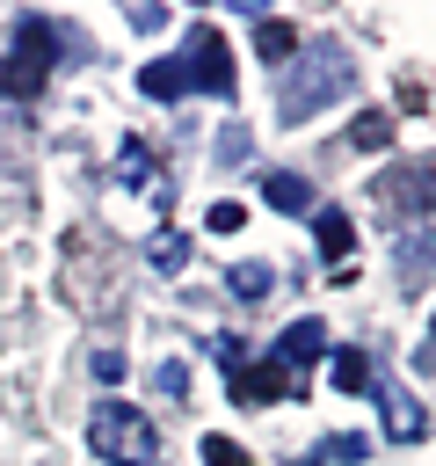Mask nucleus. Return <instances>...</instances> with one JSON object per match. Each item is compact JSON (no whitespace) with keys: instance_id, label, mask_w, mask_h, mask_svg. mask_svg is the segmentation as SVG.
<instances>
[{"instance_id":"obj_14","label":"nucleus","mask_w":436,"mask_h":466,"mask_svg":"<svg viewBox=\"0 0 436 466\" xmlns=\"http://www.w3.org/2000/svg\"><path fill=\"white\" fill-rule=\"evenodd\" d=\"M349 146H356V153H385V146H392V116H385V109H371V116L349 131Z\"/></svg>"},{"instance_id":"obj_6","label":"nucleus","mask_w":436,"mask_h":466,"mask_svg":"<svg viewBox=\"0 0 436 466\" xmlns=\"http://www.w3.org/2000/svg\"><path fill=\"white\" fill-rule=\"evenodd\" d=\"M320 350H327V328H320V320H291V328L276 335L269 364H283V371H305V364H312Z\"/></svg>"},{"instance_id":"obj_22","label":"nucleus","mask_w":436,"mask_h":466,"mask_svg":"<svg viewBox=\"0 0 436 466\" xmlns=\"http://www.w3.org/2000/svg\"><path fill=\"white\" fill-rule=\"evenodd\" d=\"M94 379H124V350H94Z\"/></svg>"},{"instance_id":"obj_18","label":"nucleus","mask_w":436,"mask_h":466,"mask_svg":"<svg viewBox=\"0 0 436 466\" xmlns=\"http://www.w3.org/2000/svg\"><path fill=\"white\" fill-rule=\"evenodd\" d=\"M124 182H153V153L138 138H124Z\"/></svg>"},{"instance_id":"obj_4","label":"nucleus","mask_w":436,"mask_h":466,"mask_svg":"<svg viewBox=\"0 0 436 466\" xmlns=\"http://www.w3.org/2000/svg\"><path fill=\"white\" fill-rule=\"evenodd\" d=\"M182 80H189V95L203 87V95H225V102H233V51H225V36H218L211 22L189 29V44H182Z\"/></svg>"},{"instance_id":"obj_12","label":"nucleus","mask_w":436,"mask_h":466,"mask_svg":"<svg viewBox=\"0 0 436 466\" xmlns=\"http://www.w3.org/2000/svg\"><path fill=\"white\" fill-rule=\"evenodd\" d=\"M225 291H233V299H247V306H262V299L276 291V269H269V262H233Z\"/></svg>"},{"instance_id":"obj_21","label":"nucleus","mask_w":436,"mask_h":466,"mask_svg":"<svg viewBox=\"0 0 436 466\" xmlns=\"http://www.w3.org/2000/svg\"><path fill=\"white\" fill-rule=\"evenodd\" d=\"M203 459H211V466H247V451L225 444V437H203Z\"/></svg>"},{"instance_id":"obj_19","label":"nucleus","mask_w":436,"mask_h":466,"mask_svg":"<svg viewBox=\"0 0 436 466\" xmlns=\"http://www.w3.org/2000/svg\"><path fill=\"white\" fill-rule=\"evenodd\" d=\"M240 226H247V204H240V197L211 204V233H240Z\"/></svg>"},{"instance_id":"obj_10","label":"nucleus","mask_w":436,"mask_h":466,"mask_svg":"<svg viewBox=\"0 0 436 466\" xmlns=\"http://www.w3.org/2000/svg\"><path fill=\"white\" fill-rule=\"evenodd\" d=\"M138 87H145L153 102H182V95H189V80H182V58H153V66L138 73Z\"/></svg>"},{"instance_id":"obj_7","label":"nucleus","mask_w":436,"mask_h":466,"mask_svg":"<svg viewBox=\"0 0 436 466\" xmlns=\"http://www.w3.org/2000/svg\"><path fill=\"white\" fill-rule=\"evenodd\" d=\"M312 240H320V255L334 262V277H349V240H356V233H349V211L320 204V211H312Z\"/></svg>"},{"instance_id":"obj_5","label":"nucleus","mask_w":436,"mask_h":466,"mask_svg":"<svg viewBox=\"0 0 436 466\" xmlns=\"http://www.w3.org/2000/svg\"><path fill=\"white\" fill-rule=\"evenodd\" d=\"M283 393H298V371H283V364H240L233 371V400H247V408H269Z\"/></svg>"},{"instance_id":"obj_2","label":"nucleus","mask_w":436,"mask_h":466,"mask_svg":"<svg viewBox=\"0 0 436 466\" xmlns=\"http://www.w3.org/2000/svg\"><path fill=\"white\" fill-rule=\"evenodd\" d=\"M87 451H94L102 466H160V430H153L138 408L102 400V408L87 415Z\"/></svg>"},{"instance_id":"obj_23","label":"nucleus","mask_w":436,"mask_h":466,"mask_svg":"<svg viewBox=\"0 0 436 466\" xmlns=\"http://www.w3.org/2000/svg\"><path fill=\"white\" fill-rule=\"evenodd\" d=\"M240 153H247V131H240V124H233V131H225V138H218V160H240Z\"/></svg>"},{"instance_id":"obj_9","label":"nucleus","mask_w":436,"mask_h":466,"mask_svg":"<svg viewBox=\"0 0 436 466\" xmlns=\"http://www.w3.org/2000/svg\"><path fill=\"white\" fill-rule=\"evenodd\" d=\"M262 197H269L276 211H312V182H305V175H291V167L262 175Z\"/></svg>"},{"instance_id":"obj_11","label":"nucleus","mask_w":436,"mask_h":466,"mask_svg":"<svg viewBox=\"0 0 436 466\" xmlns=\"http://www.w3.org/2000/svg\"><path fill=\"white\" fill-rule=\"evenodd\" d=\"M189 248H196V240H189L182 226H160L145 255H153V269H160V277H174V269H189Z\"/></svg>"},{"instance_id":"obj_3","label":"nucleus","mask_w":436,"mask_h":466,"mask_svg":"<svg viewBox=\"0 0 436 466\" xmlns=\"http://www.w3.org/2000/svg\"><path fill=\"white\" fill-rule=\"evenodd\" d=\"M51 58H58V29L44 15H22L15 22V51L0 66V95H36L51 80Z\"/></svg>"},{"instance_id":"obj_8","label":"nucleus","mask_w":436,"mask_h":466,"mask_svg":"<svg viewBox=\"0 0 436 466\" xmlns=\"http://www.w3.org/2000/svg\"><path fill=\"white\" fill-rule=\"evenodd\" d=\"M385 430H392L400 444H421V437H429V415H421V400H414V393H385Z\"/></svg>"},{"instance_id":"obj_20","label":"nucleus","mask_w":436,"mask_h":466,"mask_svg":"<svg viewBox=\"0 0 436 466\" xmlns=\"http://www.w3.org/2000/svg\"><path fill=\"white\" fill-rule=\"evenodd\" d=\"M153 386H160V393H174V400H182V393H189V371H182V364H174V357H167V364H160V371H153Z\"/></svg>"},{"instance_id":"obj_17","label":"nucleus","mask_w":436,"mask_h":466,"mask_svg":"<svg viewBox=\"0 0 436 466\" xmlns=\"http://www.w3.org/2000/svg\"><path fill=\"white\" fill-rule=\"evenodd\" d=\"M211 357H218V364H225V379H233V371H240V364H254V350H247V342H240V335H218V342H211Z\"/></svg>"},{"instance_id":"obj_13","label":"nucleus","mask_w":436,"mask_h":466,"mask_svg":"<svg viewBox=\"0 0 436 466\" xmlns=\"http://www.w3.org/2000/svg\"><path fill=\"white\" fill-rule=\"evenodd\" d=\"M254 51L262 58H283V51H298V29L276 22V15H254Z\"/></svg>"},{"instance_id":"obj_1","label":"nucleus","mask_w":436,"mask_h":466,"mask_svg":"<svg viewBox=\"0 0 436 466\" xmlns=\"http://www.w3.org/2000/svg\"><path fill=\"white\" fill-rule=\"evenodd\" d=\"M349 80H356V58H349L342 44H312V51H298L291 73H283V87H276L283 124H305L312 109H327L334 95H349Z\"/></svg>"},{"instance_id":"obj_15","label":"nucleus","mask_w":436,"mask_h":466,"mask_svg":"<svg viewBox=\"0 0 436 466\" xmlns=\"http://www.w3.org/2000/svg\"><path fill=\"white\" fill-rule=\"evenodd\" d=\"M334 386H342V393H363V386H371V357H363V350H334Z\"/></svg>"},{"instance_id":"obj_16","label":"nucleus","mask_w":436,"mask_h":466,"mask_svg":"<svg viewBox=\"0 0 436 466\" xmlns=\"http://www.w3.org/2000/svg\"><path fill=\"white\" fill-rule=\"evenodd\" d=\"M363 451H371V437H356V430H342V437H327V444H320V451H312L305 466H334V459H349V466H356Z\"/></svg>"}]
</instances>
